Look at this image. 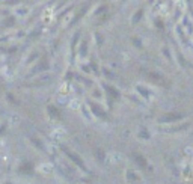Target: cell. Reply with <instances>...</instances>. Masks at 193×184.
Instances as JSON below:
<instances>
[{
    "mask_svg": "<svg viewBox=\"0 0 193 184\" xmlns=\"http://www.w3.org/2000/svg\"><path fill=\"white\" fill-rule=\"evenodd\" d=\"M91 107H92V110H94V113H95L97 116H100V118H103V119H104V118H106V113H104V112H103L101 109H100L98 106H94V104H91Z\"/></svg>",
    "mask_w": 193,
    "mask_h": 184,
    "instance_id": "2",
    "label": "cell"
},
{
    "mask_svg": "<svg viewBox=\"0 0 193 184\" xmlns=\"http://www.w3.org/2000/svg\"><path fill=\"white\" fill-rule=\"evenodd\" d=\"M134 160H136V163H137V165L140 166V168H146V160L143 159L142 155L136 154V155H134Z\"/></svg>",
    "mask_w": 193,
    "mask_h": 184,
    "instance_id": "3",
    "label": "cell"
},
{
    "mask_svg": "<svg viewBox=\"0 0 193 184\" xmlns=\"http://www.w3.org/2000/svg\"><path fill=\"white\" fill-rule=\"evenodd\" d=\"M107 91H109L110 94H112V97H113V98H118V92H116L115 89H113L112 86H107Z\"/></svg>",
    "mask_w": 193,
    "mask_h": 184,
    "instance_id": "5",
    "label": "cell"
},
{
    "mask_svg": "<svg viewBox=\"0 0 193 184\" xmlns=\"http://www.w3.org/2000/svg\"><path fill=\"white\" fill-rule=\"evenodd\" d=\"M183 115H179V113H168V115H164L162 116V122H172V121H177V119H181Z\"/></svg>",
    "mask_w": 193,
    "mask_h": 184,
    "instance_id": "1",
    "label": "cell"
},
{
    "mask_svg": "<svg viewBox=\"0 0 193 184\" xmlns=\"http://www.w3.org/2000/svg\"><path fill=\"white\" fill-rule=\"evenodd\" d=\"M68 155H70V159H71L72 162H76V163H77V165L80 166L82 169H85V165H83V163H82V160L78 159V157H77L76 154H72V153H68Z\"/></svg>",
    "mask_w": 193,
    "mask_h": 184,
    "instance_id": "4",
    "label": "cell"
}]
</instances>
